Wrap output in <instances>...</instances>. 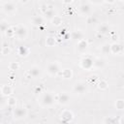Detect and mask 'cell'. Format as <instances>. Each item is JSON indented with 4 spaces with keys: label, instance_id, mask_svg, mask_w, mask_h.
I'll return each mask as SVG.
<instances>
[{
    "label": "cell",
    "instance_id": "1",
    "mask_svg": "<svg viewBox=\"0 0 124 124\" xmlns=\"http://www.w3.org/2000/svg\"><path fill=\"white\" fill-rule=\"evenodd\" d=\"M15 36H16L19 40L25 39V37L27 36V29L25 26L23 25H18L15 28Z\"/></svg>",
    "mask_w": 124,
    "mask_h": 124
},
{
    "label": "cell",
    "instance_id": "2",
    "mask_svg": "<svg viewBox=\"0 0 124 124\" xmlns=\"http://www.w3.org/2000/svg\"><path fill=\"white\" fill-rule=\"evenodd\" d=\"M13 115L15 119H21L27 115V110L24 108H16L13 111Z\"/></svg>",
    "mask_w": 124,
    "mask_h": 124
},
{
    "label": "cell",
    "instance_id": "3",
    "mask_svg": "<svg viewBox=\"0 0 124 124\" xmlns=\"http://www.w3.org/2000/svg\"><path fill=\"white\" fill-rule=\"evenodd\" d=\"M55 101V97L51 93H45L42 97V103L45 106H51Z\"/></svg>",
    "mask_w": 124,
    "mask_h": 124
},
{
    "label": "cell",
    "instance_id": "4",
    "mask_svg": "<svg viewBox=\"0 0 124 124\" xmlns=\"http://www.w3.org/2000/svg\"><path fill=\"white\" fill-rule=\"evenodd\" d=\"M80 65L83 69L85 70H90L92 67H93V58L91 56H85L81 62H80Z\"/></svg>",
    "mask_w": 124,
    "mask_h": 124
},
{
    "label": "cell",
    "instance_id": "5",
    "mask_svg": "<svg viewBox=\"0 0 124 124\" xmlns=\"http://www.w3.org/2000/svg\"><path fill=\"white\" fill-rule=\"evenodd\" d=\"M54 97H55V100H56L60 105H66V104H68L69 101H70V96H69L67 93H65V92L60 93V94H58V95H56V96H54Z\"/></svg>",
    "mask_w": 124,
    "mask_h": 124
},
{
    "label": "cell",
    "instance_id": "6",
    "mask_svg": "<svg viewBox=\"0 0 124 124\" xmlns=\"http://www.w3.org/2000/svg\"><path fill=\"white\" fill-rule=\"evenodd\" d=\"M46 71L49 75H56L59 71H60V67H59V64L56 63V62H53V63H49L46 67Z\"/></svg>",
    "mask_w": 124,
    "mask_h": 124
},
{
    "label": "cell",
    "instance_id": "7",
    "mask_svg": "<svg viewBox=\"0 0 124 124\" xmlns=\"http://www.w3.org/2000/svg\"><path fill=\"white\" fill-rule=\"evenodd\" d=\"M87 90V86L84 82H77L74 85V91L78 94H83Z\"/></svg>",
    "mask_w": 124,
    "mask_h": 124
},
{
    "label": "cell",
    "instance_id": "8",
    "mask_svg": "<svg viewBox=\"0 0 124 124\" xmlns=\"http://www.w3.org/2000/svg\"><path fill=\"white\" fill-rule=\"evenodd\" d=\"M61 120L63 122H70L72 121L74 115H73V112L70 111V110H64L62 113H61Z\"/></svg>",
    "mask_w": 124,
    "mask_h": 124
},
{
    "label": "cell",
    "instance_id": "9",
    "mask_svg": "<svg viewBox=\"0 0 124 124\" xmlns=\"http://www.w3.org/2000/svg\"><path fill=\"white\" fill-rule=\"evenodd\" d=\"M3 10L8 13V14H11V13H14L16 11V5L12 2H6L4 5H3Z\"/></svg>",
    "mask_w": 124,
    "mask_h": 124
},
{
    "label": "cell",
    "instance_id": "10",
    "mask_svg": "<svg viewBox=\"0 0 124 124\" xmlns=\"http://www.w3.org/2000/svg\"><path fill=\"white\" fill-rule=\"evenodd\" d=\"M71 38H72V40H74V41H79V40H81V39H83V33L80 31V30H75V31H73L72 32V34H71Z\"/></svg>",
    "mask_w": 124,
    "mask_h": 124
},
{
    "label": "cell",
    "instance_id": "11",
    "mask_svg": "<svg viewBox=\"0 0 124 124\" xmlns=\"http://www.w3.org/2000/svg\"><path fill=\"white\" fill-rule=\"evenodd\" d=\"M122 51V45L114 43L112 45H110V52L113 54H118L119 52Z\"/></svg>",
    "mask_w": 124,
    "mask_h": 124
},
{
    "label": "cell",
    "instance_id": "12",
    "mask_svg": "<svg viewBox=\"0 0 124 124\" xmlns=\"http://www.w3.org/2000/svg\"><path fill=\"white\" fill-rule=\"evenodd\" d=\"M28 73H29V75H30L31 77H33V78H37V77L40 76V74H41V70H40L39 67H37V66H33V67L30 68V70L28 71Z\"/></svg>",
    "mask_w": 124,
    "mask_h": 124
},
{
    "label": "cell",
    "instance_id": "13",
    "mask_svg": "<svg viewBox=\"0 0 124 124\" xmlns=\"http://www.w3.org/2000/svg\"><path fill=\"white\" fill-rule=\"evenodd\" d=\"M1 93L5 96H9L13 94V88L10 85H3L1 88Z\"/></svg>",
    "mask_w": 124,
    "mask_h": 124
},
{
    "label": "cell",
    "instance_id": "14",
    "mask_svg": "<svg viewBox=\"0 0 124 124\" xmlns=\"http://www.w3.org/2000/svg\"><path fill=\"white\" fill-rule=\"evenodd\" d=\"M90 11H91V7L88 4H82L79 6V12L82 15H88L90 13Z\"/></svg>",
    "mask_w": 124,
    "mask_h": 124
},
{
    "label": "cell",
    "instance_id": "15",
    "mask_svg": "<svg viewBox=\"0 0 124 124\" xmlns=\"http://www.w3.org/2000/svg\"><path fill=\"white\" fill-rule=\"evenodd\" d=\"M32 23L36 26H41L44 24V18L41 16H35L32 18Z\"/></svg>",
    "mask_w": 124,
    "mask_h": 124
},
{
    "label": "cell",
    "instance_id": "16",
    "mask_svg": "<svg viewBox=\"0 0 124 124\" xmlns=\"http://www.w3.org/2000/svg\"><path fill=\"white\" fill-rule=\"evenodd\" d=\"M87 46H88V43H87V41L85 39H81V40H79L78 42V49L79 51L84 50L87 47Z\"/></svg>",
    "mask_w": 124,
    "mask_h": 124
},
{
    "label": "cell",
    "instance_id": "17",
    "mask_svg": "<svg viewBox=\"0 0 124 124\" xmlns=\"http://www.w3.org/2000/svg\"><path fill=\"white\" fill-rule=\"evenodd\" d=\"M98 32L101 33V34H107V33H108V32H109V27H108V24H105V23L101 24V25L98 27Z\"/></svg>",
    "mask_w": 124,
    "mask_h": 124
},
{
    "label": "cell",
    "instance_id": "18",
    "mask_svg": "<svg viewBox=\"0 0 124 124\" xmlns=\"http://www.w3.org/2000/svg\"><path fill=\"white\" fill-rule=\"evenodd\" d=\"M105 60L102 59V58H96L95 60H93V67H96V68H102L104 67L105 65Z\"/></svg>",
    "mask_w": 124,
    "mask_h": 124
},
{
    "label": "cell",
    "instance_id": "19",
    "mask_svg": "<svg viewBox=\"0 0 124 124\" xmlns=\"http://www.w3.org/2000/svg\"><path fill=\"white\" fill-rule=\"evenodd\" d=\"M101 50H102V52L104 53V54H108V53H109L110 52V44H104L103 46H102V47H101Z\"/></svg>",
    "mask_w": 124,
    "mask_h": 124
},
{
    "label": "cell",
    "instance_id": "20",
    "mask_svg": "<svg viewBox=\"0 0 124 124\" xmlns=\"http://www.w3.org/2000/svg\"><path fill=\"white\" fill-rule=\"evenodd\" d=\"M62 77L64 78H72V71L70 69H64L62 71Z\"/></svg>",
    "mask_w": 124,
    "mask_h": 124
},
{
    "label": "cell",
    "instance_id": "21",
    "mask_svg": "<svg viewBox=\"0 0 124 124\" xmlns=\"http://www.w3.org/2000/svg\"><path fill=\"white\" fill-rule=\"evenodd\" d=\"M44 14H45V16H47V17H51V18L55 16L54 11H53L51 8H46V11H44Z\"/></svg>",
    "mask_w": 124,
    "mask_h": 124
},
{
    "label": "cell",
    "instance_id": "22",
    "mask_svg": "<svg viewBox=\"0 0 124 124\" xmlns=\"http://www.w3.org/2000/svg\"><path fill=\"white\" fill-rule=\"evenodd\" d=\"M61 23H62V19H61L60 16H54L52 17V24H53V25H55V26H59Z\"/></svg>",
    "mask_w": 124,
    "mask_h": 124
},
{
    "label": "cell",
    "instance_id": "23",
    "mask_svg": "<svg viewBox=\"0 0 124 124\" xmlns=\"http://www.w3.org/2000/svg\"><path fill=\"white\" fill-rule=\"evenodd\" d=\"M28 52H29V49L25 46H20L18 49V54L20 56H26L28 54Z\"/></svg>",
    "mask_w": 124,
    "mask_h": 124
},
{
    "label": "cell",
    "instance_id": "24",
    "mask_svg": "<svg viewBox=\"0 0 124 124\" xmlns=\"http://www.w3.org/2000/svg\"><path fill=\"white\" fill-rule=\"evenodd\" d=\"M9 28V24L7 21H0V32H6Z\"/></svg>",
    "mask_w": 124,
    "mask_h": 124
},
{
    "label": "cell",
    "instance_id": "25",
    "mask_svg": "<svg viewBox=\"0 0 124 124\" xmlns=\"http://www.w3.org/2000/svg\"><path fill=\"white\" fill-rule=\"evenodd\" d=\"M46 46H54V44H55V39H54L53 37H47L46 40Z\"/></svg>",
    "mask_w": 124,
    "mask_h": 124
},
{
    "label": "cell",
    "instance_id": "26",
    "mask_svg": "<svg viewBox=\"0 0 124 124\" xmlns=\"http://www.w3.org/2000/svg\"><path fill=\"white\" fill-rule=\"evenodd\" d=\"M104 122H105V123H108V124H111V123H115V122H117V120H116V118H115V117H112V116H108V117H107V118L104 120Z\"/></svg>",
    "mask_w": 124,
    "mask_h": 124
},
{
    "label": "cell",
    "instance_id": "27",
    "mask_svg": "<svg viewBox=\"0 0 124 124\" xmlns=\"http://www.w3.org/2000/svg\"><path fill=\"white\" fill-rule=\"evenodd\" d=\"M115 107L118 109H122L124 108V102H123V100H117L116 103H115Z\"/></svg>",
    "mask_w": 124,
    "mask_h": 124
},
{
    "label": "cell",
    "instance_id": "28",
    "mask_svg": "<svg viewBox=\"0 0 124 124\" xmlns=\"http://www.w3.org/2000/svg\"><path fill=\"white\" fill-rule=\"evenodd\" d=\"M6 33H7V35H8L9 37H13V36H15V28H13V27H9V28L6 30Z\"/></svg>",
    "mask_w": 124,
    "mask_h": 124
},
{
    "label": "cell",
    "instance_id": "29",
    "mask_svg": "<svg viewBox=\"0 0 124 124\" xmlns=\"http://www.w3.org/2000/svg\"><path fill=\"white\" fill-rule=\"evenodd\" d=\"M98 87H99L100 89H107V88H108V83H107V81H106V80H101V82L99 83Z\"/></svg>",
    "mask_w": 124,
    "mask_h": 124
},
{
    "label": "cell",
    "instance_id": "30",
    "mask_svg": "<svg viewBox=\"0 0 124 124\" xmlns=\"http://www.w3.org/2000/svg\"><path fill=\"white\" fill-rule=\"evenodd\" d=\"M8 105H9L10 107H14V106H16V98H14V97H10V98L8 99Z\"/></svg>",
    "mask_w": 124,
    "mask_h": 124
},
{
    "label": "cell",
    "instance_id": "31",
    "mask_svg": "<svg viewBox=\"0 0 124 124\" xmlns=\"http://www.w3.org/2000/svg\"><path fill=\"white\" fill-rule=\"evenodd\" d=\"M17 68H18V63L13 62V63L10 64V69L11 70H17Z\"/></svg>",
    "mask_w": 124,
    "mask_h": 124
},
{
    "label": "cell",
    "instance_id": "32",
    "mask_svg": "<svg viewBox=\"0 0 124 124\" xmlns=\"http://www.w3.org/2000/svg\"><path fill=\"white\" fill-rule=\"evenodd\" d=\"M5 101H6L5 95H3V94L0 92V106H2L3 104H5Z\"/></svg>",
    "mask_w": 124,
    "mask_h": 124
},
{
    "label": "cell",
    "instance_id": "33",
    "mask_svg": "<svg viewBox=\"0 0 124 124\" xmlns=\"http://www.w3.org/2000/svg\"><path fill=\"white\" fill-rule=\"evenodd\" d=\"M9 52H10V48H9L8 46H4V47H3V49H2V54L7 55Z\"/></svg>",
    "mask_w": 124,
    "mask_h": 124
},
{
    "label": "cell",
    "instance_id": "34",
    "mask_svg": "<svg viewBox=\"0 0 124 124\" xmlns=\"http://www.w3.org/2000/svg\"><path fill=\"white\" fill-rule=\"evenodd\" d=\"M97 19H96V17L95 16H90L88 19H87V22L88 23H92V22H94V21H96Z\"/></svg>",
    "mask_w": 124,
    "mask_h": 124
},
{
    "label": "cell",
    "instance_id": "35",
    "mask_svg": "<svg viewBox=\"0 0 124 124\" xmlns=\"http://www.w3.org/2000/svg\"><path fill=\"white\" fill-rule=\"evenodd\" d=\"M90 2L93 4H101L104 2V0H90Z\"/></svg>",
    "mask_w": 124,
    "mask_h": 124
},
{
    "label": "cell",
    "instance_id": "36",
    "mask_svg": "<svg viewBox=\"0 0 124 124\" xmlns=\"http://www.w3.org/2000/svg\"><path fill=\"white\" fill-rule=\"evenodd\" d=\"M104 1H106L107 3H109V4H112L115 2V0H104Z\"/></svg>",
    "mask_w": 124,
    "mask_h": 124
},
{
    "label": "cell",
    "instance_id": "37",
    "mask_svg": "<svg viewBox=\"0 0 124 124\" xmlns=\"http://www.w3.org/2000/svg\"><path fill=\"white\" fill-rule=\"evenodd\" d=\"M63 2H64V3H66V4H69V3H71V2H72V0H63Z\"/></svg>",
    "mask_w": 124,
    "mask_h": 124
},
{
    "label": "cell",
    "instance_id": "38",
    "mask_svg": "<svg viewBox=\"0 0 124 124\" xmlns=\"http://www.w3.org/2000/svg\"><path fill=\"white\" fill-rule=\"evenodd\" d=\"M20 2H21V3H27L28 0H20Z\"/></svg>",
    "mask_w": 124,
    "mask_h": 124
},
{
    "label": "cell",
    "instance_id": "39",
    "mask_svg": "<svg viewBox=\"0 0 124 124\" xmlns=\"http://www.w3.org/2000/svg\"><path fill=\"white\" fill-rule=\"evenodd\" d=\"M120 1H122V0H120Z\"/></svg>",
    "mask_w": 124,
    "mask_h": 124
}]
</instances>
